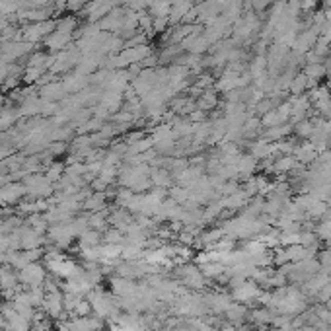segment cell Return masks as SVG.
<instances>
[{"label": "cell", "instance_id": "6da1fadb", "mask_svg": "<svg viewBox=\"0 0 331 331\" xmlns=\"http://www.w3.org/2000/svg\"><path fill=\"white\" fill-rule=\"evenodd\" d=\"M18 279H20L22 284H26V286H30V288H35V286H43L47 275H45V269H43L39 263H30V265H26V267L18 273Z\"/></svg>", "mask_w": 331, "mask_h": 331}, {"label": "cell", "instance_id": "7a4b0ae2", "mask_svg": "<svg viewBox=\"0 0 331 331\" xmlns=\"http://www.w3.org/2000/svg\"><path fill=\"white\" fill-rule=\"evenodd\" d=\"M63 296L65 294H61V290L59 292H51V294H47L45 300H43V310L49 314V317L53 319H59L61 314L65 312V304H63Z\"/></svg>", "mask_w": 331, "mask_h": 331}, {"label": "cell", "instance_id": "3957f363", "mask_svg": "<svg viewBox=\"0 0 331 331\" xmlns=\"http://www.w3.org/2000/svg\"><path fill=\"white\" fill-rule=\"evenodd\" d=\"M80 244H82V249L96 247V245L102 244V234H100L98 230H90V228H88L86 232L80 234Z\"/></svg>", "mask_w": 331, "mask_h": 331}, {"label": "cell", "instance_id": "277c9868", "mask_svg": "<svg viewBox=\"0 0 331 331\" xmlns=\"http://www.w3.org/2000/svg\"><path fill=\"white\" fill-rule=\"evenodd\" d=\"M259 296V290H257V286L255 284H242V286H238L236 288V292H234V298H238V300H251V298Z\"/></svg>", "mask_w": 331, "mask_h": 331}, {"label": "cell", "instance_id": "5b68a950", "mask_svg": "<svg viewBox=\"0 0 331 331\" xmlns=\"http://www.w3.org/2000/svg\"><path fill=\"white\" fill-rule=\"evenodd\" d=\"M90 312H92V304H90V300H88V298H82L80 304L76 306V310L72 312V315H76V317H88Z\"/></svg>", "mask_w": 331, "mask_h": 331}, {"label": "cell", "instance_id": "8992f818", "mask_svg": "<svg viewBox=\"0 0 331 331\" xmlns=\"http://www.w3.org/2000/svg\"><path fill=\"white\" fill-rule=\"evenodd\" d=\"M319 74H323V67L319 65H310L306 69V76H319Z\"/></svg>", "mask_w": 331, "mask_h": 331}]
</instances>
